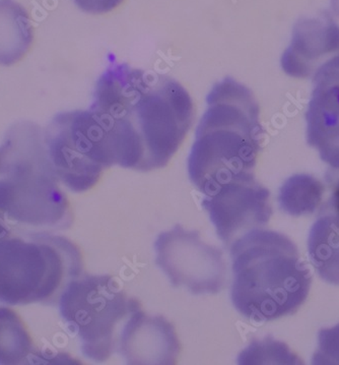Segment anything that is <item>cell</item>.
I'll return each instance as SVG.
<instances>
[{
	"label": "cell",
	"mask_w": 339,
	"mask_h": 365,
	"mask_svg": "<svg viewBox=\"0 0 339 365\" xmlns=\"http://www.w3.org/2000/svg\"><path fill=\"white\" fill-rule=\"evenodd\" d=\"M90 110L104 128L114 165L137 171L166 166L194 118L183 86L126 64H114L103 73Z\"/></svg>",
	"instance_id": "cell-1"
},
{
	"label": "cell",
	"mask_w": 339,
	"mask_h": 365,
	"mask_svg": "<svg viewBox=\"0 0 339 365\" xmlns=\"http://www.w3.org/2000/svg\"><path fill=\"white\" fill-rule=\"evenodd\" d=\"M207 105L188 158L190 180L205 197L254 176L264 135L255 97L233 78L212 88Z\"/></svg>",
	"instance_id": "cell-2"
},
{
	"label": "cell",
	"mask_w": 339,
	"mask_h": 365,
	"mask_svg": "<svg viewBox=\"0 0 339 365\" xmlns=\"http://www.w3.org/2000/svg\"><path fill=\"white\" fill-rule=\"evenodd\" d=\"M231 302L246 319L268 322L293 314L304 304L312 276L286 235L256 229L230 247Z\"/></svg>",
	"instance_id": "cell-3"
},
{
	"label": "cell",
	"mask_w": 339,
	"mask_h": 365,
	"mask_svg": "<svg viewBox=\"0 0 339 365\" xmlns=\"http://www.w3.org/2000/svg\"><path fill=\"white\" fill-rule=\"evenodd\" d=\"M39 138L34 126L21 124L0 148V211L24 225L66 229L73 222L68 200Z\"/></svg>",
	"instance_id": "cell-4"
},
{
	"label": "cell",
	"mask_w": 339,
	"mask_h": 365,
	"mask_svg": "<svg viewBox=\"0 0 339 365\" xmlns=\"http://www.w3.org/2000/svg\"><path fill=\"white\" fill-rule=\"evenodd\" d=\"M82 271V255L71 240L45 232L11 233L0 242V302L58 304Z\"/></svg>",
	"instance_id": "cell-5"
},
{
	"label": "cell",
	"mask_w": 339,
	"mask_h": 365,
	"mask_svg": "<svg viewBox=\"0 0 339 365\" xmlns=\"http://www.w3.org/2000/svg\"><path fill=\"white\" fill-rule=\"evenodd\" d=\"M62 319L78 338L83 354L104 361L118 350L128 317L140 309L111 276L78 277L59 299Z\"/></svg>",
	"instance_id": "cell-6"
},
{
	"label": "cell",
	"mask_w": 339,
	"mask_h": 365,
	"mask_svg": "<svg viewBox=\"0 0 339 365\" xmlns=\"http://www.w3.org/2000/svg\"><path fill=\"white\" fill-rule=\"evenodd\" d=\"M44 145L57 178L75 192L90 190L114 165L106 133L90 110L55 116L45 130Z\"/></svg>",
	"instance_id": "cell-7"
},
{
	"label": "cell",
	"mask_w": 339,
	"mask_h": 365,
	"mask_svg": "<svg viewBox=\"0 0 339 365\" xmlns=\"http://www.w3.org/2000/svg\"><path fill=\"white\" fill-rule=\"evenodd\" d=\"M154 247L157 264L174 287L199 295L217 294L226 286L223 252L202 242L199 231L176 225L157 236Z\"/></svg>",
	"instance_id": "cell-8"
},
{
	"label": "cell",
	"mask_w": 339,
	"mask_h": 365,
	"mask_svg": "<svg viewBox=\"0 0 339 365\" xmlns=\"http://www.w3.org/2000/svg\"><path fill=\"white\" fill-rule=\"evenodd\" d=\"M202 206L228 248L250 231L264 228L272 214L268 190L254 176L224 185L214 195L204 197Z\"/></svg>",
	"instance_id": "cell-9"
},
{
	"label": "cell",
	"mask_w": 339,
	"mask_h": 365,
	"mask_svg": "<svg viewBox=\"0 0 339 365\" xmlns=\"http://www.w3.org/2000/svg\"><path fill=\"white\" fill-rule=\"evenodd\" d=\"M306 121L308 145L318 151L322 161L339 169V56L324 62L313 75Z\"/></svg>",
	"instance_id": "cell-10"
},
{
	"label": "cell",
	"mask_w": 339,
	"mask_h": 365,
	"mask_svg": "<svg viewBox=\"0 0 339 365\" xmlns=\"http://www.w3.org/2000/svg\"><path fill=\"white\" fill-rule=\"evenodd\" d=\"M118 350L129 364H174L180 346L168 321L140 309L124 324Z\"/></svg>",
	"instance_id": "cell-11"
},
{
	"label": "cell",
	"mask_w": 339,
	"mask_h": 365,
	"mask_svg": "<svg viewBox=\"0 0 339 365\" xmlns=\"http://www.w3.org/2000/svg\"><path fill=\"white\" fill-rule=\"evenodd\" d=\"M330 56H339L338 24L327 14L303 18L293 27L292 42L281 57V68L293 78H310Z\"/></svg>",
	"instance_id": "cell-12"
},
{
	"label": "cell",
	"mask_w": 339,
	"mask_h": 365,
	"mask_svg": "<svg viewBox=\"0 0 339 365\" xmlns=\"http://www.w3.org/2000/svg\"><path fill=\"white\" fill-rule=\"evenodd\" d=\"M310 261L325 282L339 285V212L327 202L308 238Z\"/></svg>",
	"instance_id": "cell-13"
},
{
	"label": "cell",
	"mask_w": 339,
	"mask_h": 365,
	"mask_svg": "<svg viewBox=\"0 0 339 365\" xmlns=\"http://www.w3.org/2000/svg\"><path fill=\"white\" fill-rule=\"evenodd\" d=\"M32 42L27 11L14 0H0V64L9 66L20 61Z\"/></svg>",
	"instance_id": "cell-14"
},
{
	"label": "cell",
	"mask_w": 339,
	"mask_h": 365,
	"mask_svg": "<svg viewBox=\"0 0 339 365\" xmlns=\"http://www.w3.org/2000/svg\"><path fill=\"white\" fill-rule=\"evenodd\" d=\"M36 354L32 339L20 317L6 307H0V364H33Z\"/></svg>",
	"instance_id": "cell-15"
},
{
	"label": "cell",
	"mask_w": 339,
	"mask_h": 365,
	"mask_svg": "<svg viewBox=\"0 0 339 365\" xmlns=\"http://www.w3.org/2000/svg\"><path fill=\"white\" fill-rule=\"evenodd\" d=\"M324 186L320 181L306 174H297L281 186L279 207L291 216H302L316 211L323 197Z\"/></svg>",
	"instance_id": "cell-16"
},
{
	"label": "cell",
	"mask_w": 339,
	"mask_h": 365,
	"mask_svg": "<svg viewBox=\"0 0 339 365\" xmlns=\"http://www.w3.org/2000/svg\"><path fill=\"white\" fill-rule=\"evenodd\" d=\"M297 357L283 343L276 341L253 342L239 356L240 364H298Z\"/></svg>",
	"instance_id": "cell-17"
},
{
	"label": "cell",
	"mask_w": 339,
	"mask_h": 365,
	"mask_svg": "<svg viewBox=\"0 0 339 365\" xmlns=\"http://www.w3.org/2000/svg\"><path fill=\"white\" fill-rule=\"evenodd\" d=\"M312 364L339 365V324L333 328L320 330L318 347L313 355Z\"/></svg>",
	"instance_id": "cell-18"
},
{
	"label": "cell",
	"mask_w": 339,
	"mask_h": 365,
	"mask_svg": "<svg viewBox=\"0 0 339 365\" xmlns=\"http://www.w3.org/2000/svg\"><path fill=\"white\" fill-rule=\"evenodd\" d=\"M76 6L85 13L102 14L113 11L123 0H73Z\"/></svg>",
	"instance_id": "cell-19"
},
{
	"label": "cell",
	"mask_w": 339,
	"mask_h": 365,
	"mask_svg": "<svg viewBox=\"0 0 339 365\" xmlns=\"http://www.w3.org/2000/svg\"><path fill=\"white\" fill-rule=\"evenodd\" d=\"M9 220H7L6 215L4 212L0 211V242L6 238L7 236L11 235V227L9 225Z\"/></svg>",
	"instance_id": "cell-20"
},
{
	"label": "cell",
	"mask_w": 339,
	"mask_h": 365,
	"mask_svg": "<svg viewBox=\"0 0 339 365\" xmlns=\"http://www.w3.org/2000/svg\"><path fill=\"white\" fill-rule=\"evenodd\" d=\"M328 202H330V204L333 205L338 211H339V181L338 185L335 186V190H334L333 197L329 199Z\"/></svg>",
	"instance_id": "cell-21"
}]
</instances>
